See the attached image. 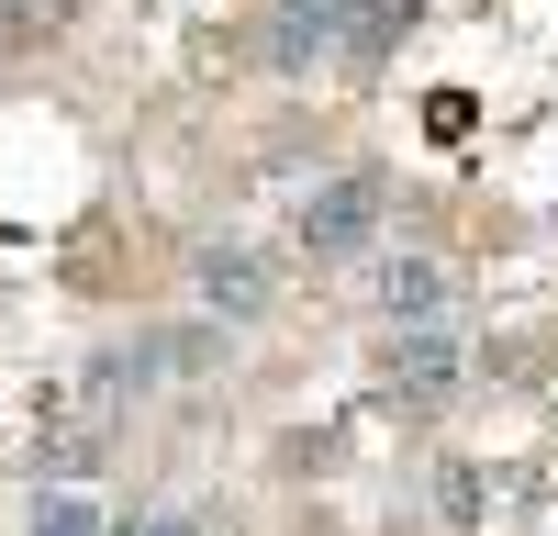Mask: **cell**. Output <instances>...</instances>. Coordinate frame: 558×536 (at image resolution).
<instances>
[{"mask_svg": "<svg viewBox=\"0 0 558 536\" xmlns=\"http://www.w3.org/2000/svg\"><path fill=\"white\" fill-rule=\"evenodd\" d=\"M380 212H391V179L380 168H347L302 202V257H368L380 246Z\"/></svg>", "mask_w": 558, "mask_h": 536, "instance_id": "cell-1", "label": "cell"}, {"mask_svg": "<svg viewBox=\"0 0 558 536\" xmlns=\"http://www.w3.org/2000/svg\"><path fill=\"white\" fill-rule=\"evenodd\" d=\"M458 369H470V357H458L447 325H391V346H380V391L413 402V414H436V402L458 391Z\"/></svg>", "mask_w": 558, "mask_h": 536, "instance_id": "cell-2", "label": "cell"}, {"mask_svg": "<svg viewBox=\"0 0 558 536\" xmlns=\"http://www.w3.org/2000/svg\"><path fill=\"white\" fill-rule=\"evenodd\" d=\"M268 68L279 78H313V68H347V0H268Z\"/></svg>", "mask_w": 558, "mask_h": 536, "instance_id": "cell-3", "label": "cell"}, {"mask_svg": "<svg viewBox=\"0 0 558 536\" xmlns=\"http://www.w3.org/2000/svg\"><path fill=\"white\" fill-rule=\"evenodd\" d=\"M191 291H202V313H223V325H257V313L279 302V280H268L257 246H202L191 257Z\"/></svg>", "mask_w": 558, "mask_h": 536, "instance_id": "cell-4", "label": "cell"}, {"mask_svg": "<svg viewBox=\"0 0 558 536\" xmlns=\"http://www.w3.org/2000/svg\"><path fill=\"white\" fill-rule=\"evenodd\" d=\"M447 302H458V280L436 257H380V313L391 325H447Z\"/></svg>", "mask_w": 558, "mask_h": 536, "instance_id": "cell-5", "label": "cell"}, {"mask_svg": "<svg viewBox=\"0 0 558 536\" xmlns=\"http://www.w3.org/2000/svg\"><path fill=\"white\" fill-rule=\"evenodd\" d=\"M78 380H89V402L112 414V402H134V391H157V380H168V346H157V336H146V346H101Z\"/></svg>", "mask_w": 558, "mask_h": 536, "instance_id": "cell-6", "label": "cell"}, {"mask_svg": "<svg viewBox=\"0 0 558 536\" xmlns=\"http://www.w3.org/2000/svg\"><path fill=\"white\" fill-rule=\"evenodd\" d=\"M34 536H112V514L89 480H34Z\"/></svg>", "mask_w": 558, "mask_h": 536, "instance_id": "cell-7", "label": "cell"}, {"mask_svg": "<svg viewBox=\"0 0 558 536\" xmlns=\"http://www.w3.org/2000/svg\"><path fill=\"white\" fill-rule=\"evenodd\" d=\"M402 0H347V68H380L391 57V45H402Z\"/></svg>", "mask_w": 558, "mask_h": 536, "instance_id": "cell-8", "label": "cell"}, {"mask_svg": "<svg viewBox=\"0 0 558 536\" xmlns=\"http://www.w3.org/2000/svg\"><path fill=\"white\" fill-rule=\"evenodd\" d=\"M68 23V0H0V45H45Z\"/></svg>", "mask_w": 558, "mask_h": 536, "instance_id": "cell-9", "label": "cell"}, {"mask_svg": "<svg viewBox=\"0 0 558 536\" xmlns=\"http://www.w3.org/2000/svg\"><path fill=\"white\" fill-rule=\"evenodd\" d=\"M436 503H447V525H481V470L447 459V470H436Z\"/></svg>", "mask_w": 558, "mask_h": 536, "instance_id": "cell-10", "label": "cell"}, {"mask_svg": "<svg viewBox=\"0 0 558 536\" xmlns=\"http://www.w3.org/2000/svg\"><path fill=\"white\" fill-rule=\"evenodd\" d=\"M112 536H213L191 503H168V514H134V525H112Z\"/></svg>", "mask_w": 558, "mask_h": 536, "instance_id": "cell-11", "label": "cell"}]
</instances>
